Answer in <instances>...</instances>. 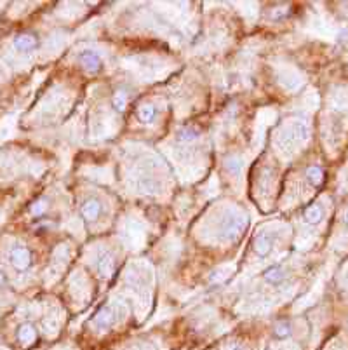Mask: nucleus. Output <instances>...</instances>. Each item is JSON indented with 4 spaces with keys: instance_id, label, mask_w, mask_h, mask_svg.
Listing matches in <instances>:
<instances>
[{
    "instance_id": "3",
    "label": "nucleus",
    "mask_w": 348,
    "mask_h": 350,
    "mask_svg": "<svg viewBox=\"0 0 348 350\" xmlns=\"http://www.w3.org/2000/svg\"><path fill=\"white\" fill-rule=\"evenodd\" d=\"M10 261H12V265L17 268V270H24V268H28V265H30L31 256H30V253H28L26 247L16 246L12 249V253H10Z\"/></svg>"
},
{
    "instance_id": "9",
    "label": "nucleus",
    "mask_w": 348,
    "mask_h": 350,
    "mask_svg": "<svg viewBox=\"0 0 348 350\" xmlns=\"http://www.w3.org/2000/svg\"><path fill=\"white\" fill-rule=\"evenodd\" d=\"M242 227H240V220L238 218H227L223 225V232H225V237L227 239H233L240 233Z\"/></svg>"
},
{
    "instance_id": "17",
    "label": "nucleus",
    "mask_w": 348,
    "mask_h": 350,
    "mask_svg": "<svg viewBox=\"0 0 348 350\" xmlns=\"http://www.w3.org/2000/svg\"><path fill=\"white\" fill-rule=\"evenodd\" d=\"M227 169L230 173H237L238 169H240V162H238V159H235V157L228 159V161H227Z\"/></svg>"
},
{
    "instance_id": "8",
    "label": "nucleus",
    "mask_w": 348,
    "mask_h": 350,
    "mask_svg": "<svg viewBox=\"0 0 348 350\" xmlns=\"http://www.w3.org/2000/svg\"><path fill=\"white\" fill-rule=\"evenodd\" d=\"M17 340L23 345H31L35 340H37V331L33 330L31 324H23L17 331Z\"/></svg>"
},
{
    "instance_id": "13",
    "label": "nucleus",
    "mask_w": 348,
    "mask_h": 350,
    "mask_svg": "<svg viewBox=\"0 0 348 350\" xmlns=\"http://www.w3.org/2000/svg\"><path fill=\"white\" fill-rule=\"evenodd\" d=\"M265 279L270 282V284H279L284 279V270L280 267H272L265 272Z\"/></svg>"
},
{
    "instance_id": "2",
    "label": "nucleus",
    "mask_w": 348,
    "mask_h": 350,
    "mask_svg": "<svg viewBox=\"0 0 348 350\" xmlns=\"http://www.w3.org/2000/svg\"><path fill=\"white\" fill-rule=\"evenodd\" d=\"M115 319H117V317H115L114 307H112V305H105L103 309H101L100 312L94 316V324H96L100 330H107V328L114 326Z\"/></svg>"
},
{
    "instance_id": "14",
    "label": "nucleus",
    "mask_w": 348,
    "mask_h": 350,
    "mask_svg": "<svg viewBox=\"0 0 348 350\" xmlns=\"http://www.w3.org/2000/svg\"><path fill=\"white\" fill-rule=\"evenodd\" d=\"M125 107H127V96H125V93H122V91L115 93L114 94V108L117 112H124Z\"/></svg>"
},
{
    "instance_id": "6",
    "label": "nucleus",
    "mask_w": 348,
    "mask_h": 350,
    "mask_svg": "<svg viewBox=\"0 0 348 350\" xmlns=\"http://www.w3.org/2000/svg\"><path fill=\"white\" fill-rule=\"evenodd\" d=\"M14 47L21 52H26V51H33L37 47V37L30 33H24V35H19V37L14 38Z\"/></svg>"
},
{
    "instance_id": "16",
    "label": "nucleus",
    "mask_w": 348,
    "mask_h": 350,
    "mask_svg": "<svg viewBox=\"0 0 348 350\" xmlns=\"http://www.w3.org/2000/svg\"><path fill=\"white\" fill-rule=\"evenodd\" d=\"M291 333V330H289V324L287 323H280V324H277V328H275V335L279 338H286L287 335Z\"/></svg>"
},
{
    "instance_id": "5",
    "label": "nucleus",
    "mask_w": 348,
    "mask_h": 350,
    "mask_svg": "<svg viewBox=\"0 0 348 350\" xmlns=\"http://www.w3.org/2000/svg\"><path fill=\"white\" fill-rule=\"evenodd\" d=\"M80 211H82V216H84V220H86V221H96L98 216H100V213H101V204H100V200H96V199H87L86 202L82 204Z\"/></svg>"
},
{
    "instance_id": "4",
    "label": "nucleus",
    "mask_w": 348,
    "mask_h": 350,
    "mask_svg": "<svg viewBox=\"0 0 348 350\" xmlns=\"http://www.w3.org/2000/svg\"><path fill=\"white\" fill-rule=\"evenodd\" d=\"M79 59H80V65L84 66V70H87V72H91V73L98 72V70L101 68V59L94 51H84Z\"/></svg>"
},
{
    "instance_id": "12",
    "label": "nucleus",
    "mask_w": 348,
    "mask_h": 350,
    "mask_svg": "<svg viewBox=\"0 0 348 350\" xmlns=\"http://www.w3.org/2000/svg\"><path fill=\"white\" fill-rule=\"evenodd\" d=\"M307 176L314 186H321L322 183H324V171H322L319 166H312V168H308Z\"/></svg>"
},
{
    "instance_id": "7",
    "label": "nucleus",
    "mask_w": 348,
    "mask_h": 350,
    "mask_svg": "<svg viewBox=\"0 0 348 350\" xmlns=\"http://www.w3.org/2000/svg\"><path fill=\"white\" fill-rule=\"evenodd\" d=\"M322 207L319 204H310L307 209L303 211V220L310 225H317L322 220Z\"/></svg>"
},
{
    "instance_id": "15",
    "label": "nucleus",
    "mask_w": 348,
    "mask_h": 350,
    "mask_svg": "<svg viewBox=\"0 0 348 350\" xmlns=\"http://www.w3.org/2000/svg\"><path fill=\"white\" fill-rule=\"evenodd\" d=\"M199 138V131L195 127H185V129L179 133V140L181 141H193Z\"/></svg>"
},
{
    "instance_id": "18",
    "label": "nucleus",
    "mask_w": 348,
    "mask_h": 350,
    "mask_svg": "<svg viewBox=\"0 0 348 350\" xmlns=\"http://www.w3.org/2000/svg\"><path fill=\"white\" fill-rule=\"evenodd\" d=\"M2 281H3V277H2V274H0V284H2Z\"/></svg>"
},
{
    "instance_id": "11",
    "label": "nucleus",
    "mask_w": 348,
    "mask_h": 350,
    "mask_svg": "<svg viewBox=\"0 0 348 350\" xmlns=\"http://www.w3.org/2000/svg\"><path fill=\"white\" fill-rule=\"evenodd\" d=\"M138 119L141 120L143 124H150L153 122V119H155V108L152 107V105H141V107H138Z\"/></svg>"
},
{
    "instance_id": "1",
    "label": "nucleus",
    "mask_w": 348,
    "mask_h": 350,
    "mask_svg": "<svg viewBox=\"0 0 348 350\" xmlns=\"http://www.w3.org/2000/svg\"><path fill=\"white\" fill-rule=\"evenodd\" d=\"M254 253L258 256H266V254L272 251L273 246V233L270 232H259L258 235L254 237Z\"/></svg>"
},
{
    "instance_id": "10",
    "label": "nucleus",
    "mask_w": 348,
    "mask_h": 350,
    "mask_svg": "<svg viewBox=\"0 0 348 350\" xmlns=\"http://www.w3.org/2000/svg\"><path fill=\"white\" fill-rule=\"evenodd\" d=\"M115 267V261L114 258H112L110 253H103L100 256V261H98V268H100V272L103 275H110L112 270H114Z\"/></svg>"
}]
</instances>
